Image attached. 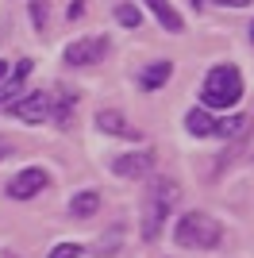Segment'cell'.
Segmentation results:
<instances>
[{
	"instance_id": "obj_5",
	"label": "cell",
	"mask_w": 254,
	"mask_h": 258,
	"mask_svg": "<svg viewBox=\"0 0 254 258\" xmlns=\"http://www.w3.org/2000/svg\"><path fill=\"white\" fill-rule=\"evenodd\" d=\"M46 170H39V166H27V170H20L16 177L8 181V197L12 201H31L35 193H42L46 189Z\"/></svg>"
},
{
	"instance_id": "obj_12",
	"label": "cell",
	"mask_w": 254,
	"mask_h": 258,
	"mask_svg": "<svg viewBox=\"0 0 254 258\" xmlns=\"http://www.w3.org/2000/svg\"><path fill=\"white\" fill-rule=\"evenodd\" d=\"M246 131H250V116L235 112V116H227V119H216V131H212V135H223L227 143H235V139H243Z\"/></svg>"
},
{
	"instance_id": "obj_8",
	"label": "cell",
	"mask_w": 254,
	"mask_h": 258,
	"mask_svg": "<svg viewBox=\"0 0 254 258\" xmlns=\"http://www.w3.org/2000/svg\"><path fill=\"white\" fill-rule=\"evenodd\" d=\"M150 166H154V151H131L112 158V170L119 177H143V173H150Z\"/></svg>"
},
{
	"instance_id": "obj_22",
	"label": "cell",
	"mask_w": 254,
	"mask_h": 258,
	"mask_svg": "<svg viewBox=\"0 0 254 258\" xmlns=\"http://www.w3.org/2000/svg\"><path fill=\"white\" fill-rule=\"evenodd\" d=\"M8 70H12V66L4 62V58H0V81H4V74H8Z\"/></svg>"
},
{
	"instance_id": "obj_18",
	"label": "cell",
	"mask_w": 254,
	"mask_h": 258,
	"mask_svg": "<svg viewBox=\"0 0 254 258\" xmlns=\"http://www.w3.org/2000/svg\"><path fill=\"white\" fill-rule=\"evenodd\" d=\"M50 258H81V243H58L50 250Z\"/></svg>"
},
{
	"instance_id": "obj_14",
	"label": "cell",
	"mask_w": 254,
	"mask_h": 258,
	"mask_svg": "<svg viewBox=\"0 0 254 258\" xmlns=\"http://www.w3.org/2000/svg\"><path fill=\"white\" fill-rule=\"evenodd\" d=\"M169 74H173V66H169V62H154V66H147V70L139 74V85L147 89V93H154V89H162L169 81Z\"/></svg>"
},
{
	"instance_id": "obj_3",
	"label": "cell",
	"mask_w": 254,
	"mask_h": 258,
	"mask_svg": "<svg viewBox=\"0 0 254 258\" xmlns=\"http://www.w3.org/2000/svg\"><path fill=\"white\" fill-rule=\"evenodd\" d=\"M239 97H243V74H239L235 66H216V70H208L204 89H201L204 108H235Z\"/></svg>"
},
{
	"instance_id": "obj_1",
	"label": "cell",
	"mask_w": 254,
	"mask_h": 258,
	"mask_svg": "<svg viewBox=\"0 0 254 258\" xmlns=\"http://www.w3.org/2000/svg\"><path fill=\"white\" fill-rule=\"evenodd\" d=\"M177 181H169V177H158V181L150 185L147 193V205H143V239L147 243H154V239L162 235V224H166V216L173 212V205H177Z\"/></svg>"
},
{
	"instance_id": "obj_20",
	"label": "cell",
	"mask_w": 254,
	"mask_h": 258,
	"mask_svg": "<svg viewBox=\"0 0 254 258\" xmlns=\"http://www.w3.org/2000/svg\"><path fill=\"white\" fill-rule=\"evenodd\" d=\"M8 154H12V143H8V139H4V135H0V162L8 158Z\"/></svg>"
},
{
	"instance_id": "obj_9",
	"label": "cell",
	"mask_w": 254,
	"mask_h": 258,
	"mask_svg": "<svg viewBox=\"0 0 254 258\" xmlns=\"http://www.w3.org/2000/svg\"><path fill=\"white\" fill-rule=\"evenodd\" d=\"M74 108H77V93L74 89H66V85H58L54 89V100H50V119H54V127H70L74 123Z\"/></svg>"
},
{
	"instance_id": "obj_21",
	"label": "cell",
	"mask_w": 254,
	"mask_h": 258,
	"mask_svg": "<svg viewBox=\"0 0 254 258\" xmlns=\"http://www.w3.org/2000/svg\"><path fill=\"white\" fill-rule=\"evenodd\" d=\"M223 8H246V4H250V0H220Z\"/></svg>"
},
{
	"instance_id": "obj_13",
	"label": "cell",
	"mask_w": 254,
	"mask_h": 258,
	"mask_svg": "<svg viewBox=\"0 0 254 258\" xmlns=\"http://www.w3.org/2000/svg\"><path fill=\"white\" fill-rule=\"evenodd\" d=\"M185 127H189V135L204 139V135H212V131H216V116H212L208 108H189V116H185Z\"/></svg>"
},
{
	"instance_id": "obj_10",
	"label": "cell",
	"mask_w": 254,
	"mask_h": 258,
	"mask_svg": "<svg viewBox=\"0 0 254 258\" xmlns=\"http://www.w3.org/2000/svg\"><path fill=\"white\" fill-rule=\"evenodd\" d=\"M96 127L104 131V135H119V139H139V131L127 123L123 112H116V108H104V112H96Z\"/></svg>"
},
{
	"instance_id": "obj_24",
	"label": "cell",
	"mask_w": 254,
	"mask_h": 258,
	"mask_svg": "<svg viewBox=\"0 0 254 258\" xmlns=\"http://www.w3.org/2000/svg\"><path fill=\"white\" fill-rule=\"evenodd\" d=\"M250 39H254V23H250Z\"/></svg>"
},
{
	"instance_id": "obj_2",
	"label": "cell",
	"mask_w": 254,
	"mask_h": 258,
	"mask_svg": "<svg viewBox=\"0 0 254 258\" xmlns=\"http://www.w3.org/2000/svg\"><path fill=\"white\" fill-rule=\"evenodd\" d=\"M185 250H216L223 243V227L212 220L208 212H185L177 220V231H173Z\"/></svg>"
},
{
	"instance_id": "obj_16",
	"label": "cell",
	"mask_w": 254,
	"mask_h": 258,
	"mask_svg": "<svg viewBox=\"0 0 254 258\" xmlns=\"http://www.w3.org/2000/svg\"><path fill=\"white\" fill-rule=\"evenodd\" d=\"M116 20L123 23V27L135 31V27H143V12H139L135 4H119V8H116Z\"/></svg>"
},
{
	"instance_id": "obj_23",
	"label": "cell",
	"mask_w": 254,
	"mask_h": 258,
	"mask_svg": "<svg viewBox=\"0 0 254 258\" xmlns=\"http://www.w3.org/2000/svg\"><path fill=\"white\" fill-rule=\"evenodd\" d=\"M193 8H204V0H193Z\"/></svg>"
},
{
	"instance_id": "obj_11",
	"label": "cell",
	"mask_w": 254,
	"mask_h": 258,
	"mask_svg": "<svg viewBox=\"0 0 254 258\" xmlns=\"http://www.w3.org/2000/svg\"><path fill=\"white\" fill-rule=\"evenodd\" d=\"M143 4L158 16V23L166 27L169 35H181V31H185V23H181V16L173 12V4H169V0H143Z\"/></svg>"
},
{
	"instance_id": "obj_17",
	"label": "cell",
	"mask_w": 254,
	"mask_h": 258,
	"mask_svg": "<svg viewBox=\"0 0 254 258\" xmlns=\"http://www.w3.org/2000/svg\"><path fill=\"white\" fill-rule=\"evenodd\" d=\"M46 20H50V0H31V23L35 27H46Z\"/></svg>"
},
{
	"instance_id": "obj_6",
	"label": "cell",
	"mask_w": 254,
	"mask_h": 258,
	"mask_svg": "<svg viewBox=\"0 0 254 258\" xmlns=\"http://www.w3.org/2000/svg\"><path fill=\"white\" fill-rule=\"evenodd\" d=\"M12 116L23 119V123H42V119H50V97L35 89V93H23L16 104H12Z\"/></svg>"
},
{
	"instance_id": "obj_4",
	"label": "cell",
	"mask_w": 254,
	"mask_h": 258,
	"mask_svg": "<svg viewBox=\"0 0 254 258\" xmlns=\"http://www.w3.org/2000/svg\"><path fill=\"white\" fill-rule=\"evenodd\" d=\"M27 77H31V58H20L16 70H8L4 81H0V108H12L27 93Z\"/></svg>"
},
{
	"instance_id": "obj_15",
	"label": "cell",
	"mask_w": 254,
	"mask_h": 258,
	"mask_svg": "<svg viewBox=\"0 0 254 258\" xmlns=\"http://www.w3.org/2000/svg\"><path fill=\"white\" fill-rule=\"evenodd\" d=\"M70 212L81 216V220H89V216L100 212V197H96V193H77V197H70Z\"/></svg>"
},
{
	"instance_id": "obj_19",
	"label": "cell",
	"mask_w": 254,
	"mask_h": 258,
	"mask_svg": "<svg viewBox=\"0 0 254 258\" xmlns=\"http://www.w3.org/2000/svg\"><path fill=\"white\" fill-rule=\"evenodd\" d=\"M81 12H85V0H74V4H70V20H77Z\"/></svg>"
},
{
	"instance_id": "obj_7",
	"label": "cell",
	"mask_w": 254,
	"mask_h": 258,
	"mask_svg": "<svg viewBox=\"0 0 254 258\" xmlns=\"http://www.w3.org/2000/svg\"><path fill=\"white\" fill-rule=\"evenodd\" d=\"M108 54V39L93 35V39H77V43L66 46V66H93Z\"/></svg>"
}]
</instances>
